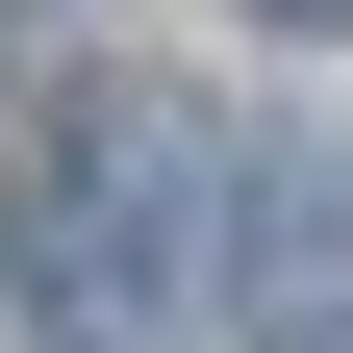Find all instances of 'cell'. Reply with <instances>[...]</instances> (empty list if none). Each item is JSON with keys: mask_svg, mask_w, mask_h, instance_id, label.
I'll list each match as a JSON object with an SVG mask.
<instances>
[{"mask_svg": "<svg viewBox=\"0 0 353 353\" xmlns=\"http://www.w3.org/2000/svg\"><path fill=\"white\" fill-rule=\"evenodd\" d=\"M252 26H353V0H252Z\"/></svg>", "mask_w": 353, "mask_h": 353, "instance_id": "obj_3", "label": "cell"}, {"mask_svg": "<svg viewBox=\"0 0 353 353\" xmlns=\"http://www.w3.org/2000/svg\"><path fill=\"white\" fill-rule=\"evenodd\" d=\"M228 303H252V353L353 328V126H252L228 152Z\"/></svg>", "mask_w": 353, "mask_h": 353, "instance_id": "obj_2", "label": "cell"}, {"mask_svg": "<svg viewBox=\"0 0 353 353\" xmlns=\"http://www.w3.org/2000/svg\"><path fill=\"white\" fill-rule=\"evenodd\" d=\"M176 202H202V126H176L152 76H76V101L0 152V278L51 303V328H152Z\"/></svg>", "mask_w": 353, "mask_h": 353, "instance_id": "obj_1", "label": "cell"}]
</instances>
